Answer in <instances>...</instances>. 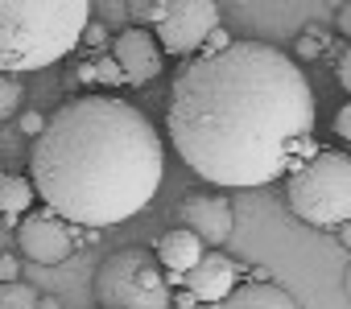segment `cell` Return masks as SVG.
I'll return each instance as SVG.
<instances>
[{"label": "cell", "mask_w": 351, "mask_h": 309, "mask_svg": "<svg viewBox=\"0 0 351 309\" xmlns=\"http://www.w3.org/2000/svg\"><path fill=\"white\" fill-rule=\"evenodd\" d=\"M335 75H339V87H343V91L351 95V50H347V54L339 58V66H335Z\"/></svg>", "instance_id": "603a6c76"}, {"label": "cell", "mask_w": 351, "mask_h": 309, "mask_svg": "<svg viewBox=\"0 0 351 309\" xmlns=\"http://www.w3.org/2000/svg\"><path fill=\"white\" fill-rule=\"evenodd\" d=\"M112 58L124 75L128 87H145L161 75V46L149 25H128L124 33L112 38Z\"/></svg>", "instance_id": "ba28073f"}, {"label": "cell", "mask_w": 351, "mask_h": 309, "mask_svg": "<svg viewBox=\"0 0 351 309\" xmlns=\"http://www.w3.org/2000/svg\"><path fill=\"white\" fill-rule=\"evenodd\" d=\"M21 99H25V91H21V79H17V75H9V70H0V120L17 116Z\"/></svg>", "instance_id": "2e32d148"}, {"label": "cell", "mask_w": 351, "mask_h": 309, "mask_svg": "<svg viewBox=\"0 0 351 309\" xmlns=\"http://www.w3.org/2000/svg\"><path fill=\"white\" fill-rule=\"evenodd\" d=\"M5 280H21V264H17V256L0 252V284H5Z\"/></svg>", "instance_id": "ffe728a7"}, {"label": "cell", "mask_w": 351, "mask_h": 309, "mask_svg": "<svg viewBox=\"0 0 351 309\" xmlns=\"http://www.w3.org/2000/svg\"><path fill=\"white\" fill-rule=\"evenodd\" d=\"M285 202L293 219L306 227H339L351 219V152L314 148L310 157L289 170Z\"/></svg>", "instance_id": "277c9868"}, {"label": "cell", "mask_w": 351, "mask_h": 309, "mask_svg": "<svg viewBox=\"0 0 351 309\" xmlns=\"http://www.w3.org/2000/svg\"><path fill=\"white\" fill-rule=\"evenodd\" d=\"M38 309H58V301H50V297H38Z\"/></svg>", "instance_id": "f1b7e54d"}, {"label": "cell", "mask_w": 351, "mask_h": 309, "mask_svg": "<svg viewBox=\"0 0 351 309\" xmlns=\"http://www.w3.org/2000/svg\"><path fill=\"white\" fill-rule=\"evenodd\" d=\"M236 276H240L236 260H232V256H223L219 247H211V252H203V256H199V264L182 276V284H186V293H191L195 301L215 305V301H223V297L236 288Z\"/></svg>", "instance_id": "30bf717a"}, {"label": "cell", "mask_w": 351, "mask_h": 309, "mask_svg": "<svg viewBox=\"0 0 351 309\" xmlns=\"http://www.w3.org/2000/svg\"><path fill=\"white\" fill-rule=\"evenodd\" d=\"M211 309H302V305L273 280H248V284H236Z\"/></svg>", "instance_id": "7c38bea8"}, {"label": "cell", "mask_w": 351, "mask_h": 309, "mask_svg": "<svg viewBox=\"0 0 351 309\" xmlns=\"http://www.w3.org/2000/svg\"><path fill=\"white\" fill-rule=\"evenodd\" d=\"M17 247H21V256H29L34 264L54 268V264H62V260L79 247L75 223H66V219L54 215L50 206H42V211L29 206L25 219H17Z\"/></svg>", "instance_id": "52a82bcc"}, {"label": "cell", "mask_w": 351, "mask_h": 309, "mask_svg": "<svg viewBox=\"0 0 351 309\" xmlns=\"http://www.w3.org/2000/svg\"><path fill=\"white\" fill-rule=\"evenodd\" d=\"M339 239H343V247L351 252V219H347V223H339Z\"/></svg>", "instance_id": "4316f807"}, {"label": "cell", "mask_w": 351, "mask_h": 309, "mask_svg": "<svg viewBox=\"0 0 351 309\" xmlns=\"http://www.w3.org/2000/svg\"><path fill=\"white\" fill-rule=\"evenodd\" d=\"M173 301H178V305H182V309H195V305H199V301H195V297H191V293H186V288H182V293H173Z\"/></svg>", "instance_id": "484cf974"}, {"label": "cell", "mask_w": 351, "mask_h": 309, "mask_svg": "<svg viewBox=\"0 0 351 309\" xmlns=\"http://www.w3.org/2000/svg\"><path fill=\"white\" fill-rule=\"evenodd\" d=\"M99 309H169L173 288L149 247H120L95 268Z\"/></svg>", "instance_id": "5b68a950"}, {"label": "cell", "mask_w": 351, "mask_h": 309, "mask_svg": "<svg viewBox=\"0 0 351 309\" xmlns=\"http://www.w3.org/2000/svg\"><path fill=\"white\" fill-rule=\"evenodd\" d=\"M203 252H207V247H203V239H199L191 227H173V231H165V235L157 239V247H153V256H157V264L165 268L169 284L182 280V276L199 264Z\"/></svg>", "instance_id": "8fae6325"}, {"label": "cell", "mask_w": 351, "mask_h": 309, "mask_svg": "<svg viewBox=\"0 0 351 309\" xmlns=\"http://www.w3.org/2000/svg\"><path fill=\"white\" fill-rule=\"evenodd\" d=\"M79 83H83V87H124V75H120L116 58H112V54H104V58L83 62V66H79Z\"/></svg>", "instance_id": "5bb4252c"}, {"label": "cell", "mask_w": 351, "mask_h": 309, "mask_svg": "<svg viewBox=\"0 0 351 309\" xmlns=\"http://www.w3.org/2000/svg\"><path fill=\"white\" fill-rule=\"evenodd\" d=\"M0 309H38V288L25 280H5L0 284Z\"/></svg>", "instance_id": "9a60e30c"}, {"label": "cell", "mask_w": 351, "mask_h": 309, "mask_svg": "<svg viewBox=\"0 0 351 309\" xmlns=\"http://www.w3.org/2000/svg\"><path fill=\"white\" fill-rule=\"evenodd\" d=\"M178 223L191 227L203 247H223L236 227V211L223 194H186V202L178 206Z\"/></svg>", "instance_id": "9c48e42d"}, {"label": "cell", "mask_w": 351, "mask_h": 309, "mask_svg": "<svg viewBox=\"0 0 351 309\" xmlns=\"http://www.w3.org/2000/svg\"><path fill=\"white\" fill-rule=\"evenodd\" d=\"M335 29H339V38H347L351 42V0L339 9V17H335Z\"/></svg>", "instance_id": "cb8c5ba5"}, {"label": "cell", "mask_w": 351, "mask_h": 309, "mask_svg": "<svg viewBox=\"0 0 351 309\" xmlns=\"http://www.w3.org/2000/svg\"><path fill=\"white\" fill-rule=\"evenodd\" d=\"M79 42H87V46H104V42H108V25H104V21H87Z\"/></svg>", "instance_id": "d6986e66"}, {"label": "cell", "mask_w": 351, "mask_h": 309, "mask_svg": "<svg viewBox=\"0 0 351 309\" xmlns=\"http://www.w3.org/2000/svg\"><path fill=\"white\" fill-rule=\"evenodd\" d=\"M161 178L165 152L153 120L99 91L58 103L29 148L34 194L75 227H112L141 215Z\"/></svg>", "instance_id": "7a4b0ae2"}, {"label": "cell", "mask_w": 351, "mask_h": 309, "mask_svg": "<svg viewBox=\"0 0 351 309\" xmlns=\"http://www.w3.org/2000/svg\"><path fill=\"white\" fill-rule=\"evenodd\" d=\"M165 0H128V13H132V25H153L157 13H161Z\"/></svg>", "instance_id": "ac0fdd59"}, {"label": "cell", "mask_w": 351, "mask_h": 309, "mask_svg": "<svg viewBox=\"0 0 351 309\" xmlns=\"http://www.w3.org/2000/svg\"><path fill=\"white\" fill-rule=\"evenodd\" d=\"M343 293H347V301H351V264H347V272H343Z\"/></svg>", "instance_id": "83f0119b"}, {"label": "cell", "mask_w": 351, "mask_h": 309, "mask_svg": "<svg viewBox=\"0 0 351 309\" xmlns=\"http://www.w3.org/2000/svg\"><path fill=\"white\" fill-rule=\"evenodd\" d=\"M335 132H339L343 140H351V103L339 107V116H335Z\"/></svg>", "instance_id": "7402d4cb"}, {"label": "cell", "mask_w": 351, "mask_h": 309, "mask_svg": "<svg viewBox=\"0 0 351 309\" xmlns=\"http://www.w3.org/2000/svg\"><path fill=\"white\" fill-rule=\"evenodd\" d=\"M42 128H46V116H38V111H25V116H21V132H25V136H38Z\"/></svg>", "instance_id": "44dd1931"}, {"label": "cell", "mask_w": 351, "mask_h": 309, "mask_svg": "<svg viewBox=\"0 0 351 309\" xmlns=\"http://www.w3.org/2000/svg\"><path fill=\"white\" fill-rule=\"evenodd\" d=\"M228 42H232V38H228V33H223V25H219V29H215V33L203 42V50H199V54H215V50H223Z\"/></svg>", "instance_id": "d4e9b609"}, {"label": "cell", "mask_w": 351, "mask_h": 309, "mask_svg": "<svg viewBox=\"0 0 351 309\" xmlns=\"http://www.w3.org/2000/svg\"><path fill=\"white\" fill-rule=\"evenodd\" d=\"M34 182L21 178V174H0V215H25L34 206Z\"/></svg>", "instance_id": "4fadbf2b"}, {"label": "cell", "mask_w": 351, "mask_h": 309, "mask_svg": "<svg viewBox=\"0 0 351 309\" xmlns=\"http://www.w3.org/2000/svg\"><path fill=\"white\" fill-rule=\"evenodd\" d=\"M223 25L215 0H165L157 21H153V38L161 46V54L169 58H191L203 50V42Z\"/></svg>", "instance_id": "8992f818"}, {"label": "cell", "mask_w": 351, "mask_h": 309, "mask_svg": "<svg viewBox=\"0 0 351 309\" xmlns=\"http://www.w3.org/2000/svg\"><path fill=\"white\" fill-rule=\"evenodd\" d=\"M326 50V33L318 29V25H306V33H302V42H298V58H318Z\"/></svg>", "instance_id": "e0dca14e"}, {"label": "cell", "mask_w": 351, "mask_h": 309, "mask_svg": "<svg viewBox=\"0 0 351 309\" xmlns=\"http://www.w3.org/2000/svg\"><path fill=\"white\" fill-rule=\"evenodd\" d=\"M91 21V0H0V70L25 75L62 62Z\"/></svg>", "instance_id": "3957f363"}, {"label": "cell", "mask_w": 351, "mask_h": 309, "mask_svg": "<svg viewBox=\"0 0 351 309\" xmlns=\"http://www.w3.org/2000/svg\"><path fill=\"white\" fill-rule=\"evenodd\" d=\"M165 132L203 182L269 186L314 152V91L285 50L228 42L178 66Z\"/></svg>", "instance_id": "6da1fadb"}]
</instances>
